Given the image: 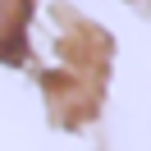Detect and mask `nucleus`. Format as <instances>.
Returning <instances> with one entry per match:
<instances>
[{"label": "nucleus", "instance_id": "nucleus-1", "mask_svg": "<svg viewBox=\"0 0 151 151\" xmlns=\"http://www.w3.org/2000/svg\"><path fill=\"white\" fill-rule=\"evenodd\" d=\"M28 14L32 0H0V64H19L28 55Z\"/></svg>", "mask_w": 151, "mask_h": 151}]
</instances>
